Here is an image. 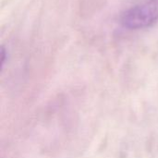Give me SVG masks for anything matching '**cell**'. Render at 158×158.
<instances>
[{
	"label": "cell",
	"instance_id": "1",
	"mask_svg": "<svg viewBox=\"0 0 158 158\" xmlns=\"http://www.w3.org/2000/svg\"><path fill=\"white\" fill-rule=\"evenodd\" d=\"M158 20V0H145L125 10L121 24L130 30L148 28Z\"/></svg>",
	"mask_w": 158,
	"mask_h": 158
},
{
	"label": "cell",
	"instance_id": "2",
	"mask_svg": "<svg viewBox=\"0 0 158 158\" xmlns=\"http://www.w3.org/2000/svg\"><path fill=\"white\" fill-rule=\"evenodd\" d=\"M6 58V51L5 47L3 46V47H2V50H1V65H2V68H3L4 65H5Z\"/></svg>",
	"mask_w": 158,
	"mask_h": 158
}]
</instances>
